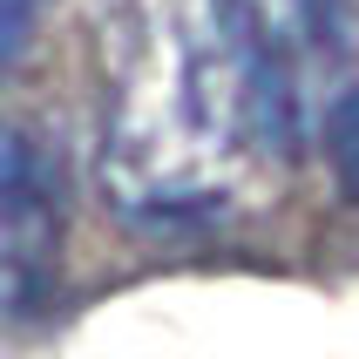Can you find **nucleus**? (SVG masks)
<instances>
[{
	"mask_svg": "<svg viewBox=\"0 0 359 359\" xmlns=\"http://www.w3.org/2000/svg\"><path fill=\"white\" fill-rule=\"evenodd\" d=\"M292 122L299 116L210 7L203 27H177L129 81L102 149V183L129 224H210L231 210L244 163L285 142Z\"/></svg>",
	"mask_w": 359,
	"mask_h": 359,
	"instance_id": "obj_1",
	"label": "nucleus"
},
{
	"mask_svg": "<svg viewBox=\"0 0 359 359\" xmlns=\"http://www.w3.org/2000/svg\"><path fill=\"white\" fill-rule=\"evenodd\" d=\"M61 258V163L34 129L0 136V299H34Z\"/></svg>",
	"mask_w": 359,
	"mask_h": 359,
	"instance_id": "obj_2",
	"label": "nucleus"
},
{
	"mask_svg": "<svg viewBox=\"0 0 359 359\" xmlns=\"http://www.w3.org/2000/svg\"><path fill=\"white\" fill-rule=\"evenodd\" d=\"M210 7L292 116L305 102V81L346 48V0H210Z\"/></svg>",
	"mask_w": 359,
	"mask_h": 359,
	"instance_id": "obj_3",
	"label": "nucleus"
},
{
	"mask_svg": "<svg viewBox=\"0 0 359 359\" xmlns=\"http://www.w3.org/2000/svg\"><path fill=\"white\" fill-rule=\"evenodd\" d=\"M325 163H332V183L359 203V88H346L325 109Z\"/></svg>",
	"mask_w": 359,
	"mask_h": 359,
	"instance_id": "obj_4",
	"label": "nucleus"
},
{
	"mask_svg": "<svg viewBox=\"0 0 359 359\" xmlns=\"http://www.w3.org/2000/svg\"><path fill=\"white\" fill-rule=\"evenodd\" d=\"M27 34H34V0H0V68L27 48Z\"/></svg>",
	"mask_w": 359,
	"mask_h": 359,
	"instance_id": "obj_5",
	"label": "nucleus"
}]
</instances>
